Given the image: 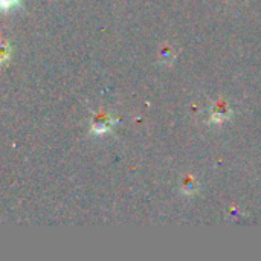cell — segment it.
I'll return each instance as SVG.
<instances>
[{
    "instance_id": "1",
    "label": "cell",
    "mask_w": 261,
    "mask_h": 261,
    "mask_svg": "<svg viewBox=\"0 0 261 261\" xmlns=\"http://www.w3.org/2000/svg\"><path fill=\"white\" fill-rule=\"evenodd\" d=\"M112 116L106 112H99V113H95L93 119H92V132L96 133V135H101L104 132H107L112 125Z\"/></svg>"
},
{
    "instance_id": "2",
    "label": "cell",
    "mask_w": 261,
    "mask_h": 261,
    "mask_svg": "<svg viewBox=\"0 0 261 261\" xmlns=\"http://www.w3.org/2000/svg\"><path fill=\"white\" fill-rule=\"evenodd\" d=\"M11 55V47L6 41L0 40V63H5Z\"/></svg>"
},
{
    "instance_id": "3",
    "label": "cell",
    "mask_w": 261,
    "mask_h": 261,
    "mask_svg": "<svg viewBox=\"0 0 261 261\" xmlns=\"http://www.w3.org/2000/svg\"><path fill=\"white\" fill-rule=\"evenodd\" d=\"M226 113H228L226 106H225V104H220V106H217V107L214 109V112H213V118H214V119L217 118V121H222V119H225V118H226Z\"/></svg>"
},
{
    "instance_id": "4",
    "label": "cell",
    "mask_w": 261,
    "mask_h": 261,
    "mask_svg": "<svg viewBox=\"0 0 261 261\" xmlns=\"http://www.w3.org/2000/svg\"><path fill=\"white\" fill-rule=\"evenodd\" d=\"M20 0H0V11H8L15 6Z\"/></svg>"
}]
</instances>
